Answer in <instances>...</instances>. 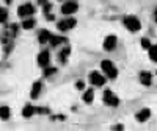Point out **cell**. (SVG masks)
I'll return each instance as SVG.
<instances>
[{"label":"cell","instance_id":"obj_5","mask_svg":"<svg viewBox=\"0 0 157 131\" xmlns=\"http://www.w3.org/2000/svg\"><path fill=\"white\" fill-rule=\"evenodd\" d=\"M104 101L107 104H110V106H118V103H120V100L116 98V95L112 90H105V92H104Z\"/></svg>","mask_w":157,"mask_h":131},{"label":"cell","instance_id":"obj_3","mask_svg":"<svg viewBox=\"0 0 157 131\" xmlns=\"http://www.w3.org/2000/svg\"><path fill=\"white\" fill-rule=\"evenodd\" d=\"M74 27H75V19H63V20H60L57 23V28L60 31H68V30H71Z\"/></svg>","mask_w":157,"mask_h":131},{"label":"cell","instance_id":"obj_9","mask_svg":"<svg viewBox=\"0 0 157 131\" xmlns=\"http://www.w3.org/2000/svg\"><path fill=\"white\" fill-rule=\"evenodd\" d=\"M116 47V37L115 36H107L104 41V48L105 50H113Z\"/></svg>","mask_w":157,"mask_h":131},{"label":"cell","instance_id":"obj_19","mask_svg":"<svg viewBox=\"0 0 157 131\" xmlns=\"http://www.w3.org/2000/svg\"><path fill=\"white\" fill-rule=\"evenodd\" d=\"M68 55H69V48L66 47V48H63V50L60 51V55H58V61L64 62V61H66V58H68Z\"/></svg>","mask_w":157,"mask_h":131},{"label":"cell","instance_id":"obj_7","mask_svg":"<svg viewBox=\"0 0 157 131\" xmlns=\"http://www.w3.org/2000/svg\"><path fill=\"white\" fill-rule=\"evenodd\" d=\"M90 81L93 83L94 86H104V83H105V78H104L101 73H98V72H91V73H90Z\"/></svg>","mask_w":157,"mask_h":131},{"label":"cell","instance_id":"obj_18","mask_svg":"<svg viewBox=\"0 0 157 131\" xmlns=\"http://www.w3.org/2000/svg\"><path fill=\"white\" fill-rule=\"evenodd\" d=\"M35 19H27V20H24L22 22V28H25V30H30V28H33L35 27Z\"/></svg>","mask_w":157,"mask_h":131},{"label":"cell","instance_id":"obj_21","mask_svg":"<svg viewBox=\"0 0 157 131\" xmlns=\"http://www.w3.org/2000/svg\"><path fill=\"white\" fill-rule=\"evenodd\" d=\"M6 17H8V11H6L5 8L0 6V22H5Z\"/></svg>","mask_w":157,"mask_h":131},{"label":"cell","instance_id":"obj_12","mask_svg":"<svg viewBox=\"0 0 157 131\" xmlns=\"http://www.w3.org/2000/svg\"><path fill=\"white\" fill-rule=\"evenodd\" d=\"M35 111H36V109H35V106H30V104H27V106L24 108V111H22V115L29 119V117H32V115L35 114Z\"/></svg>","mask_w":157,"mask_h":131},{"label":"cell","instance_id":"obj_24","mask_svg":"<svg viewBox=\"0 0 157 131\" xmlns=\"http://www.w3.org/2000/svg\"><path fill=\"white\" fill-rule=\"evenodd\" d=\"M50 9H52V5H50V3H46V5H44V12L47 14V12H49Z\"/></svg>","mask_w":157,"mask_h":131},{"label":"cell","instance_id":"obj_11","mask_svg":"<svg viewBox=\"0 0 157 131\" xmlns=\"http://www.w3.org/2000/svg\"><path fill=\"white\" fill-rule=\"evenodd\" d=\"M39 92H41V83L36 81V83L33 84V87H32V98H38Z\"/></svg>","mask_w":157,"mask_h":131},{"label":"cell","instance_id":"obj_2","mask_svg":"<svg viewBox=\"0 0 157 131\" xmlns=\"http://www.w3.org/2000/svg\"><path fill=\"white\" fill-rule=\"evenodd\" d=\"M124 25H126L130 31H138V30L141 28L140 20H138L137 17H134V16H127V17L124 19Z\"/></svg>","mask_w":157,"mask_h":131},{"label":"cell","instance_id":"obj_28","mask_svg":"<svg viewBox=\"0 0 157 131\" xmlns=\"http://www.w3.org/2000/svg\"><path fill=\"white\" fill-rule=\"evenodd\" d=\"M155 20H157V12H155Z\"/></svg>","mask_w":157,"mask_h":131},{"label":"cell","instance_id":"obj_27","mask_svg":"<svg viewBox=\"0 0 157 131\" xmlns=\"http://www.w3.org/2000/svg\"><path fill=\"white\" fill-rule=\"evenodd\" d=\"M39 2H41V3H44V2H46V0H39Z\"/></svg>","mask_w":157,"mask_h":131},{"label":"cell","instance_id":"obj_8","mask_svg":"<svg viewBox=\"0 0 157 131\" xmlns=\"http://www.w3.org/2000/svg\"><path fill=\"white\" fill-rule=\"evenodd\" d=\"M49 61H50L49 51H47V50H43L41 53H39V56H38V64H39V66H43V67H47Z\"/></svg>","mask_w":157,"mask_h":131},{"label":"cell","instance_id":"obj_17","mask_svg":"<svg viewBox=\"0 0 157 131\" xmlns=\"http://www.w3.org/2000/svg\"><path fill=\"white\" fill-rule=\"evenodd\" d=\"M50 33L49 31H46V30H41V34H39V41H41L43 44H46V42H49V39H50Z\"/></svg>","mask_w":157,"mask_h":131},{"label":"cell","instance_id":"obj_1","mask_svg":"<svg viewBox=\"0 0 157 131\" xmlns=\"http://www.w3.org/2000/svg\"><path fill=\"white\" fill-rule=\"evenodd\" d=\"M101 67H102V70H104V73H105L109 78H115L116 75H118V70H116V67H115V64L112 62V61H102V64H101Z\"/></svg>","mask_w":157,"mask_h":131},{"label":"cell","instance_id":"obj_4","mask_svg":"<svg viewBox=\"0 0 157 131\" xmlns=\"http://www.w3.org/2000/svg\"><path fill=\"white\" fill-rule=\"evenodd\" d=\"M33 12H35V6H33L32 3H25V5H21V6L17 8V14H19L21 17L32 16Z\"/></svg>","mask_w":157,"mask_h":131},{"label":"cell","instance_id":"obj_13","mask_svg":"<svg viewBox=\"0 0 157 131\" xmlns=\"http://www.w3.org/2000/svg\"><path fill=\"white\" fill-rule=\"evenodd\" d=\"M10 108L8 106H0V119H3V120H6V119H10Z\"/></svg>","mask_w":157,"mask_h":131},{"label":"cell","instance_id":"obj_23","mask_svg":"<svg viewBox=\"0 0 157 131\" xmlns=\"http://www.w3.org/2000/svg\"><path fill=\"white\" fill-rule=\"evenodd\" d=\"M141 45H143V48H149L151 42L148 41V39H141Z\"/></svg>","mask_w":157,"mask_h":131},{"label":"cell","instance_id":"obj_16","mask_svg":"<svg viewBox=\"0 0 157 131\" xmlns=\"http://www.w3.org/2000/svg\"><path fill=\"white\" fill-rule=\"evenodd\" d=\"M140 81H141L143 84H151V73L143 72V73L140 75Z\"/></svg>","mask_w":157,"mask_h":131},{"label":"cell","instance_id":"obj_14","mask_svg":"<svg viewBox=\"0 0 157 131\" xmlns=\"http://www.w3.org/2000/svg\"><path fill=\"white\" fill-rule=\"evenodd\" d=\"M93 98H94V92H93V89L85 90V94H83V101L91 103V101H93Z\"/></svg>","mask_w":157,"mask_h":131},{"label":"cell","instance_id":"obj_10","mask_svg":"<svg viewBox=\"0 0 157 131\" xmlns=\"http://www.w3.org/2000/svg\"><path fill=\"white\" fill-rule=\"evenodd\" d=\"M149 115H151V111L149 109H141L138 114H137V120L138 122H145L149 119Z\"/></svg>","mask_w":157,"mask_h":131},{"label":"cell","instance_id":"obj_26","mask_svg":"<svg viewBox=\"0 0 157 131\" xmlns=\"http://www.w3.org/2000/svg\"><path fill=\"white\" fill-rule=\"evenodd\" d=\"M5 2H6V3H8V5H10V3H11V2H13V0H5Z\"/></svg>","mask_w":157,"mask_h":131},{"label":"cell","instance_id":"obj_25","mask_svg":"<svg viewBox=\"0 0 157 131\" xmlns=\"http://www.w3.org/2000/svg\"><path fill=\"white\" fill-rule=\"evenodd\" d=\"M75 87H77V89H83V87H85V83H83V81H78V83L75 84Z\"/></svg>","mask_w":157,"mask_h":131},{"label":"cell","instance_id":"obj_22","mask_svg":"<svg viewBox=\"0 0 157 131\" xmlns=\"http://www.w3.org/2000/svg\"><path fill=\"white\" fill-rule=\"evenodd\" d=\"M55 72H57L55 67H47V69H44V75H46V76H49V75H52V73H55Z\"/></svg>","mask_w":157,"mask_h":131},{"label":"cell","instance_id":"obj_6","mask_svg":"<svg viewBox=\"0 0 157 131\" xmlns=\"http://www.w3.org/2000/svg\"><path fill=\"white\" fill-rule=\"evenodd\" d=\"M77 9H78V5L75 2H72V0H71V2H66L61 6V12H63V14H72V12H75Z\"/></svg>","mask_w":157,"mask_h":131},{"label":"cell","instance_id":"obj_20","mask_svg":"<svg viewBox=\"0 0 157 131\" xmlns=\"http://www.w3.org/2000/svg\"><path fill=\"white\" fill-rule=\"evenodd\" d=\"M149 56L152 61H157V45H149Z\"/></svg>","mask_w":157,"mask_h":131},{"label":"cell","instance_id":"obj_15","mask_svg":"<svg viewBox=\"0 0 157 131\" xmlns=\"http://www.w3.org/2000/svg\"><path fill=\"white\" fill-rule=\"evenodd\" d=\"M60 42H64V39L60 37V36H50V39H49V44L54 45V47H57Z\"/></svg>","mask_w":157,"mask_h":131}]
</instances>
